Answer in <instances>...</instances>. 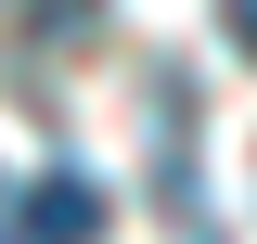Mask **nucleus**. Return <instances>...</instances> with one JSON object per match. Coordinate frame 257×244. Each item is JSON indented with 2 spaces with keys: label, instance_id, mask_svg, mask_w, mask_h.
Here are the masks:
<instances>
[{
  "label": "nucleus",
  "instance_id": "1",
  "mask_svg": "<svg viewBox=\"0 0 257 244\" xmlns=\"http://www.w3.org/2000/svg\"><path fill=\"white\" fill-rule=\"evenodd\" d=\"M13 244H103V180L90 167H39L26 206H13Z\"/></svg>",
  "mask_w": 257,
  "mask_h": 244
},
{
  "label": "nucleus",
  "instance_id": "2",
  "mask_svg": "<svg viewBox=\"0 0 257 244\" xmlns=\"http://www.w3.org/2000/svg\"><path fill=\"white\" fill-rule=\"evenodd\" d=\"M219 26H231V52H257V0H219Z\"/></svg>",
  "mask_w": 257,
  "mask_h": 244
}]
</instances>
